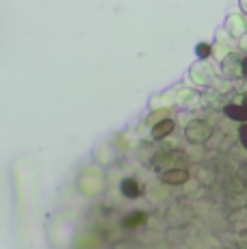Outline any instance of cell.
<instances>
[{"label":"cell","mask_w":247,"mask_h":249,"mask_svg":"<svg viewBox=\"0 0 247 249\" xmlns=\"http://www.w3.org/2000/svg\"><path fill=\"white\" fill-rule=\"evenodd\" d=\"M184 135L191 143H206L212 137V126L204 119H193V122H189Z\"/></svg>","instance_id":"cell-1"},{"label":"cell","mask_w":247,"mask_h":249,"mask_svg":"<svg viewBox=\"0 0 247 249\" xmlns=\"http://www.w3.org/2000/svg\"><path fill=\"white\" fill-rule=\"evenodd\" d=\"M178 159H184L182 154H178L176 150L172 147H167V150H160L159 154L152 159V165H154V169H160V167H169V169H174V167H178Z\"/></svg>","instance_id":"cell-2"},{"label":"cell","mask_w":247,"mask_h":249,"mask_svg":"<svg viewBox=\"0 0 247 249\" xmlns=\"http://www.w3.org/2000/svg\"><path fill=\"white\" fill-rule=\"evenodd\" d=\"M160 180L169 186H180L189 180V171L184 167H174V169H167L160 174Z\"/></svg>","instance_id":"cell-3"},{"label":"cell","mask_w":247,"mask_h":249,"mask_svg":"<svg viewBox=\"0 0 247 249\" xmlns=\"http://www.w3.org/2000/svg\"><path fill=\"white\" fill-rule=\"evenodd\" d=\"M174 130H176L174 119H160V122L154 124V128H152V137L154 139H165V137L172 135Z\"/></svg>","instance_id":"cell-4"},{"label":"cell","mask_w":247,"mask_h":249,"mask_svg":"<svg viewBox=\"0 0 247 249\" xmlns=\"http://www.w3.org/2000/svg\"><path fill=\"white\" fill-rule=\"evenodd\" d=\"M226 71L228 74H232V76H243V59H241L239 54H230L226 59Z\"/></svg>","instance_id":"cell-5"},{"label":"cell","mask_w":247,"mask_h":249,"mask_svg":"<svg viewBox=\"0 0 247 249\" xmlns=\"http://www.w3.org/2000/svg\"><path fill=\"white\" fill-rule=\"evenodd\" d=\"M122 193L126 195V197L137 199L141 195V184L137 180H132V178H126V180L122 182Z\"/></svg>","instance_id":"cell-6"},{"label":"cell","mask_w":247,"mask_h":249,"mask_svg":"<svg viewBox=\"0 0 247 249\" xmlns=\"http://www.w3.org/2000/svg\"><path fill=\"white\" fill-rule=\"evenodd\" d=\"M145 219H148V214L141 213V210H137V213L128 214V217L124 219V228H128V230L139 228V226H143V223H145Z\"/></svg>","instance_id":"cell-7"},{"label":"cell","mask_w":247,"mask_h":249,"mask_svg":"<svg viewBox=\"0 0 247 249\" xmlns=\"http://www.w3.org/2000/svg\"><path fill=\"white\" fill-rule=\"evenodd\" d=\"M226 115H228V117H232V119H236V122H243V119H245L243 107H234V104L226 107Z\"/></svg>","instance_id":"cell-8"},{"label":"cell","mask_w":247,"mask_h":249,"mask_svg":"<svg viewBox=\"0 0 247 249\" xmlns=\"http://www.w3.org/2000/svg\"><path fill=\"white\" fill-rule=\"evenodd\" d=\"M197 54L202 56V59H206V56L211 54V46H208V44H199V48H197Z\"/></svg>","instance_id":"cell-9"}]
</instances>
